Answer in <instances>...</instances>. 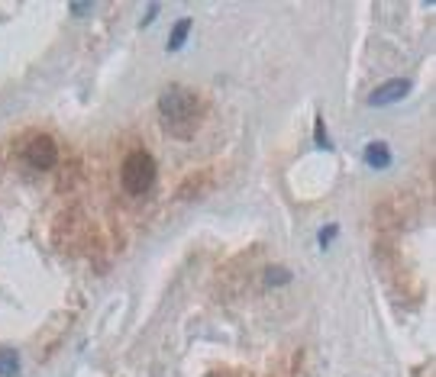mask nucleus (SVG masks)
Segmentation results:
<instances>
[{
    "label": "nucleus",
    "instance_id": "nucleus-1",
    "mask_svg": "<svg viewBox=\"0 0 436 377\" xmlns=\"http://www.w3.org/2000/svg\"><path fill=\"white\" fill-rule=\"evenodd\" d=\"M159 113L171 136L191 139L197 126V113H201V97L191 94L187 88H169L159 97Z\"/></svg>",
    "mask_w": 436,
    "mask_h": 377
},
{
    "label": "nucleus",
    "instance_id": "nucleus-2",
    "mask_svg": "<svg viewBox=\"0 0 436 377\" xmlns=\"http://www.w3.org/2000/svg\"><path fill=\"white\" fill-rule=\"evenodd\" d=\"M120 181H123V191L130 197H143L155 184V158L146 149L130 152L123 161V171H120Z\"/></svg>",
    "mask_w": 436,
    "mask_h": 377
},
{
    "label": "nucleus",
    "instance_id": "nucleus-3",
    "mask_svg": "<svg viewBox=\"0 0 436 377\" xmlns=\"http://www.w3.org/2000/svg\"><path fill=\"white\" fill-rule=\"evenodd\" d=\"M23 155H26V161L36 168V171H49V168L59 161V145H55L49 136H33V139L26 142Z\"/></svg>",
    "mask_w": 436,
    "mask_h": 377
},
{
    "label": "nucleus",
    "instance_id": "nucleus-4",
    "mask_svg": "<svg viewBox=\"0 0 436 377\" xmlns=\"http://www.w3.org/2000/svg\"><path fill=\"white\" fill-rule=\"evenodd\" d=\"M410 94V81L407 78H394V81H384L382 88H375L368 94V104L372 106H388V104H398L404 97Z\"/></svg>",
    "mask_w": 436,
    "mask_h": 377
},
{
    "label": "nucleus",
    "instance_id": "nucleus-5",
    "mask_svg": "<svg viewBox=\"0 0 436 377\" xmlns=\"http://www.w3.org/2000/svg\"><path fill=\"white\" fill-rule=\"evenodd\" d=\"M365 161H368V168H388L391 165V152H388L384 142H372L365 149Z\"/></svg>",
    "mask_w": 436,
    "mask_h": 377
},
{
    "label": "nucleus",
    "instance_id": "nucleus-6",
    "mask_svg": "<svg viewBox=\"0 0 436 377\" xmlns=\"http://www.w3.org/2000/svg\"><path fill=\"white\" fill-rule=\"evenodd\" d=\"M20 374V355L13 348H0V377H17Z\"/></svg>",
    "mask_w": 436,
    "mask_h": 377
},
{
    "label": "nucleus",
    "instance_id": "nucleus-7",
    "mask_svg": "<svg viewBox=\"0 0 436 377\" xmlns=\"http://www.w3.org/2000/svg\"><path fill=\"white\" fill-rule=\"evenodd\" d=\"M187 33H191V17H181L178 23H175V29H171V35H169V49H171V52H178L181 45H185Z\"/></svg>",
    "mask_w": 436,
    "mask_h": 377
},
{
    "label": "nucleus",
    "instance_id": "nucleus-8",
    "mask_svg": "<svg viewBox=\"0 0 436 377\" xmlns=\"http://www.w3.org/2000/svg\"><path fill=\"white\" fill-rule=\"evenodd\" d=\"M288 278H291V274H288L285 268H268V271H265L268 284H288Z\"/></svg>",
    "mask_w": 436,
    "mask_h": 377
},
{
    "label": "nucleus",
    "instance_id": "nucleus-9",
    "mask_svg": "<svg viewBox=\"0 0 436 377\" xmlns=\"http://www.w3.org/2000/svg\"><path fill=\"white\" fill-rule=\"evenodd\" d=\"M317 145H320V149H329V139H327V132H323L320 120H317Z\"/></svg>",
    "mask_w": 436,
    "mask_h": 377
},
{
    "label": "nucleus",
    "instance_id": "nucleus-10",
    "mask_svg": "<svg viewBox=\"0 0 436 377\" xmlns=\"http://www.w3.org/2000/svg\"><path fill=\"white\" fill-rule=\"evenodd\" d=\"M91 10H94V3H72L75 17H84V13H91Z\"/></svg>",
    "mask_w": 436,
    "mask_h": 377
},
{
    "label": "nucleus",
    "instance_id": "nucleus-11",
    "mask_svg": "<svg viewBox=\"0 0 436 377\" xmlns=\"http://www.w3.org/2000/svg\"><path fill=\"white\" fill-rule=\"evenodd\" d=\"M333 236H336V226H327L320 232V246H329V242H333Z\"/></svg>",
    "mask_w": 436,
    "mask_h": 377
}]
</instances>
